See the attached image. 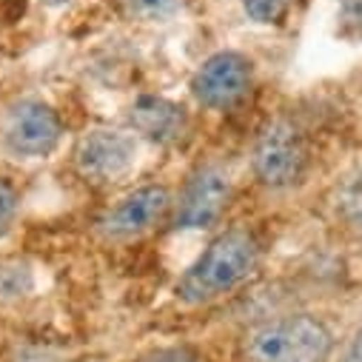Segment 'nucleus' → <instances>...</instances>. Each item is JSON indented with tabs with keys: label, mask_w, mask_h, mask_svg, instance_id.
I'll return each instance as SVG.
<instances>
[{
	"label": "nucleus",
	"mask_w": 362,
	"mask_h": 362,
	"mask_svg": "<svg viewBox=\"0 0 362 362\" xmlns=\"http://www.w3.org/2000/svg\"><path fill=\"white\" fill-rule=\"evenodd\" d=\"M262 237L257 228L237 223L220 226L197 257L174 280V297L186 308H209L240 291L262 265Z\"/></svg>",
	"instance_id": "obj_1"
},
{
	"label": "nucleus",
	"mask_w": 362,
	"mask_h": 362,
	"mask_svg": "<svg viewBox=\"0 0 362 362\" xmlns=\"http://www.w3.org/2000/svg\"><path fill=\"white\" fill-rule=\"evenodd\" d=\"M248 171L268 194H288L300 189L311 171V143L303 126L288 115L268 117L251 140Z\"/></svg>",
	"instance_id": "obj_2"
},
{
	"label": "nucleus",
	"mask_w": 362,
	"mask_h": 362,
	"mask_svg": "<svg viewBox=\"0 0 362 362\" xmlns=\"http://www.w3.org/2000/svg\"><path fill=\"white\" fill-rule=\"evenodd\" d=\"M334 331L317 314L294 311L257 322L243 337V362H331Z\"/></svg>",
	"instance_id": "obj_3"
},
{
	"label": "nucleus",
	"mask_w": 362,
	"mask_h": 362,
	"mask_svg": "<svg viewBox=\"0 0 362 362\" xmlns=\"http://www.w3.org/2000/svg\"><path fill=\"white\" fill-rule=\"evenodd\" d=\"M237 180L223 160L197 163L186 180L174 189V209L168 231L192 234V231H217L234 203Z\"/></svg>",
	"instance_id": "obj_4"
},
{
	"label": "nucleus",
	"mask_w": 362,
	"mask_h": 362,
	"mask_svg": "<svg viewBox=\"0 0 362 362\" xmlns=\"http://www.w3.org/2000/svg\"><path fill=\"white\" fill-rule=\"evenodd\" d=\"M66 137L60 112L35 95H18L0 106V151L12 160H49Z\"/></svg>",
	"instance_id": "obj_5"
},
{
	"label": "nucleus",
	"mask_w": 362,
	"mask_h": 362,
	"mask_svg": "<svg viewBox=\"0 0 362 362\" xmlns=\"http://www.w3.org/2000/svg\"><path fill=\"white\" fill-rule=\"evenodd\" d=\"M174 209V189L165 183H143L120 194L95 220V237L106 245H132L148 234L168 228Z\"/></svg>",
	"instance_id": "obj_6"
},
{
	"label": "nucleus",
	"mask_w": 362,
	"mask_h": 362,
	"mask_svg": "<svg viewBox=\"0 0 362 362\" xmlns=\"http://www.w3.org/2000/svg\"><path fill=\"white\" fill-rule=\"evenodd\" d=\"M140 137L126 126H92L71 146V168L88 186H115L140 160Z\"/></svg>",
	"instance_id": "obj_7"
},
{
	"label": "nucleus",
	"mask_w": 362,
	"mask_h": 362,
	"mask_svg": "<svg viewBox=\"0 0 362 362\" xmlns=\"http://www.w3.org/2000/svg\"><path fill=\"white\" fill-rule=\"evenodd\" d=\"M257 86V66L245 52L220 49L197 63L189 80L192 100L214 115L237 112Z\"/></svg>",
	"instance_id": "obj_8"
},
{
	"label": "nucleus",
	"mask_w": 362,
	"mask_h": 362,
	"mask_svg": "<svg viewBox=\"0 0 362 362\" xmlns=\"http://www.w3.org/2000/svg\"><path fill=\"white\" fill-rule=\"evenodd\" d=\"M126 129L134 132L140 143L171 148L189 140L192 115L177 100H168L160 95H140L126 112Z\"/></svg>",
	"instance_id": "obj_9"
},
{
	"label": "nucleus",
	"mask_w": 362,
	"mask_h": 362,
	"mask_svg": "<svg viewBox=\"0 0 362 362\" xmlns=\"http://www.w3.org/2000/svg\"><path fill=\"white\" fill-rule=\"evenodd\" d=\"M35 291V268L21 257L0 259V305L21 303Z\"/></svg>",
	"instance_id": "obj_10"
},
{
	"label": "nucleus",
	"mask_w": 362,
	"mask_h": 362,
	"mask_svg": "<svg viewBox=\"0 0 362 362\" xmlns=\"http://www.w3.org/2000/svg\"><path fill=\"white\" fill-rule=\"evenodd\" d=\"M129 21L137 23H165L183 12L186 0H115Z\"/></svg>",
	"instance_id": "obj_11"
},
{
	"label": "nucleus",
	"mask_w": 362,
	"mask_h": 362,
	"mask_svg": "<svg viewBox=\"0 0 362 362\" xmlns=\"http://www.w3.org/2000/svg\"><path fill=\"white\" fill-rule=\"evenodd\" d=\"M243 18L254 26H280L286 23L294 0H237Z\"/></svg>",
	"instance_id": "obj_12"
},
{
	"label": "nucleus",
	"mask_w": 362,
	"mask_h": 362,
	"mask_svg": "<svg viewBox=\"0 0 362 362\" xmlns=\"http://www.w3.org/2000/svg\"><path fill=\"white\" fill-rule=\"evenodd\" d=\"M21 209H23V192H21V186L15 183L12 177L0 174V243H4L12 234V228L18 226Z\"/></svg>",
	"instance_id": "obj_13"
},
{
	"label": "nucleus",
	"mask_w": 362,
	"mask_h": 362,
	"mask_svg": "<svg viewBox=\"0 0 362 362\" xmlns=\"http://www.w3.org/2000/svg\"><path fill=\"white\" fill-rule=\"evenodd\" d=\"M134 362H209V359L192 345H160L140 354Z\"/></svg>",
	"instance_id": "obj_14"
},
{
	"label": "nucleus",
	"mask_w": 362,
	"mask_h": 362,
	"mask_svg": "<svg viewBox=\"0 0 362 362\" xmlns=\"http://www.w3.org/2000/svg\"><path fill=\"white\" fill-rule=\"evenodd\" d=\"M339 209H342L345 223L362 237V180H351L348 183V189L342 192Z\"/></svg>",
	"instance_id": "obj_15"
},
{
	"label": "nucleus",
	"mask_w": 362,
	"mask_h": 362,
	"mask_svg": "<svg viewBox=\"0 0 362 362\" xmlns=\"http://www.w3.org/2000/svg\"><path fill=\"white\" fill-rule=\"evenodd\" d=\"M337 21H339V35L342 37H348V40L362 37V0H345Z\"/></svg>",
	"instance_id": "obj_16"
},
{
	"label": "nucleus",
	"mask_w": 362,
	"mask_h": 362,
	"mask_svg": "<svg viewBox=\"0 0 362 362\" xmlns=\"http://www.w3.org/2000/svg\"><path fill=\"white\" fill-rule=\"evenodd\" d=\"M339 362H362V328H356V334L348 339Z\"/></svg>",
	"instance_id": "obj_17"
},
{
	"label": "nucleus",
	"mask_w": 362,
	"mask_h": 362,
	"mask_svg": "<svg viewBox=\"0 0 362 362\" xmlns=\"http://www.w3.org/2000/svg\"><path fill=\"white\" fill-rule=\"evenodd\" d=\"M40 4H43L46 9H63V6L71 4V0H40Z\"/></svg>",
	"instance_id": "obj_18"
}]
</instances>
